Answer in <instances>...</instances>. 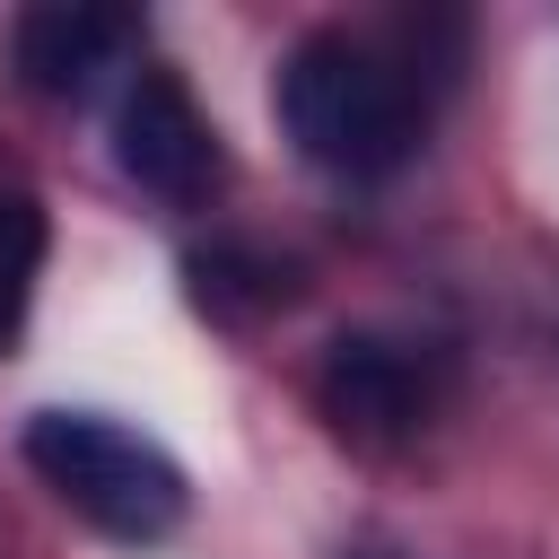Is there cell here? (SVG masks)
<instances>
[{
    "instance_id": "cell-1",
    "label": "cell",
    "mask_w": 559,
    "mask_h": 559,
    "mask_svg": "<svg viewBox=\"0 0 559 559\" xmlns=\"http://www.w3.org/2000/svg\"><path fill=\"white\" fill-rule=\"evenodd\" d=\"M428 96H437V70H419V52L393 26H306L271 87L297 157L341 183L402 175L428 140Z\"/></svg>"
},
{
    "instance_id": "cell-2",
    "label": "cell",
    "mask_w": 559,
    "mask_h": 559,
    "mask_svg": "<svg viewBox=\"0 0 559 559\" xmlns=\"http://www.w3.org/2000/svg\"><path fill=\"white\" fill-rule=\"evenodd\" d=\"M17 454L105 542H166L183 524V507H192L183 463L157 437L122 428L114 411H35L26 437H17Z\"/></svg>"
},
{
    "instance_id": "cell-3",
    "label": "cell",
    "mask_w": 559,
    "mask_h": 559,
    "mask_svg": "<svg viewBox=\"0 0 559 559\" xmlns=\"http://www.w3.org/2000/svg\"><path fill=\"white\" fill-rule=\"evenodd\" d=\"M314 411L332 419V437L393 454L445 411V349L411 332H341L314 358Z\"/></svg>"
},
{
    "instance_id": "cell-4",
    "label": "cell",
    "mask_w": 559,
    "mask_h": 559,
    "mask_svg": "<svg viewBox=\"0 0 559 559\" xmlns=\"http://www.w3.org/2000/svg\"><path fill=\"white\" fill-rule=\"evenodd\" d=\"M114 166L166 210H201L218 192V166H227L218 157V122L183 87V70H166V61L131 70V87L114 105Z\"/></svg>"
},
{
    "instance_id": "cell-5",
    "label": "cell",
    "mask_w": 559,
    "mask_h": 559,
    "mask_svg": "<svg viewBox=\"0 0 559 559\" xmlns=\"http://www.w3.org/2000/svg\"><path fill=\"white\" fill-rule=\"evenodd\" d=\"M140 44V17L131 9H87V0H44L17 17L9 52H17V79L35 96H87L105 70H122V52Z\"/></svg>"
},
{
    "instance_id": "cell-6",
    "label": "cell",
    "mask_w": 559,
    "mask_h": 559,
    "mask_svg": "<svg viewBox=\"0 0 559 559\" xmlns=\"http://www.w3.org/2000/svg\"><path fill=\"white\" fill-rule=\"evenodd\" d=\"M44 245H52L44 201H35V192H0V349L26 332L35 280H44Z\"/></svg>"
},
{
    "instance_id": "cell-7",
    "label": "cell",
    "mask_w": 559,
    "mask_h": 559,
    "mask_svg": "<svg viewBox=\"0 0 559 559\" xmlns=\"http://www.w3.org/2000/svg\"><path fill=\"white\" fill-rule=\"evenodd\" d=\"M349 559H393V550H349Z\"/></svg>"
}]
</instances>
